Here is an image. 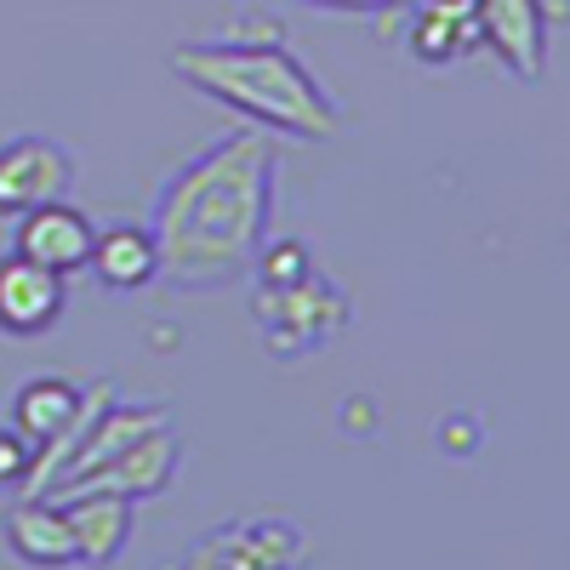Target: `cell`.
<instances>
[{
	"mask_svg": "<svg viewBox=\"0 0 570 570\" xmlns=\"http://www.w3.org/2000/svg\"><path fill=\"white\" fill-rule=\"evenodd\" d=\"M274 166H279L274 131L240 126L166 177L149 223L166 285L212 292V285H234L240 274H252L268 240Z\"/></svg>",
	"mask_w": 570,
	"mask_h": 570,
	"instance_id": "6da1fadb",
	"label": "cell"
},
{
	"mask_svg": "<svg viewBox=\"0 0 570 570\" xmlns=\"http://www.w3.org/2000/svg\"><path fill=\"white\" fill-rule=\"evenodd\" d=\"M171 75L274 137L320 142L343 120L331 91L279 40H188L171 52Z\"/></svg>",
	"mask_w": 570,
	"mask_h": 570,
	"instance_id": "7a4b0ae2",
	"label": "cell"
},
{
	"mask_svg": "<svg viewBox=\"0 0 570 570\" xmlns=\"http://www.w3.org/2000/svg\"><path fill=\"white\" fill-rule=\"evenodd\" d=\"M69 188H75V155L58 137L29 131L0 142V223H18L46 200H69Z\"/></svg>",
	"mask_w": 570,
	"mask_h": 570,
	"instance_id": "3957f363",
	"label": "cell"
},
{
	"mask_svg": "<svg viewBox=\"0 0 570 570\" xmlns=\"http://www.w3.org/2000/svg\"><path fill=\"white\" fill-rule=\"evenodd\" d=\"M473 23H480V40L502 58L508 75L542 80V69H548V12H542V0H473Z\"/></svg>",
	"mask_w": 570,
	"mask_h": 570,
	"instance_id": "277c9868",
	"label": "cell"
},
{
	"mask_svg": "<svg viewBox=\"0 0 570 570\" xmlns=\"http://www.w3.org/2000/svg\"><path fill=\"white\" fill-rule=\"evenodd\" d=\"M177 456H183L177 434H171V428H155V434L131 440L120 456H109L104 468L80 473L75 485H63V491H52V497H75V491H115V497H131V502H137V497H155V491L171 485Z\"/></svg>",
	"mask_w": 570,
	"mask_h": 570,
	"instance_id": "5b68a950",
	"label": "cell"
},
{
	"mask_svg": "<svg viewBox=\"0 0 570 570\" xmlns=\"http://www.w3.org/2000/svg\"><path fill=\"white\" fill-rule=\"evenodd\" d=\"M63 303H69V285L63 274L40 268L18 252L0 257V331L7 337H40L63 320Z\"/></svg>",
	"mask_w": 570,
	"mask_h": 570,
	"instance_id": "8992f818",
	"label": "cell"
},
{
	"mask_svg": "<svg viewBox=\"0 0 570 570\" xmlns=\"http://www.w3.org/2000/svg\"><path fill=\"white\" fill-rule=\"evenodd\" d=\"M91 234H98V223H91L80 206H69V200H46V206H35V212L18 217V240H12V252L69 279V274H80L86 257H91Z\"/></svg>",
	"mask_w": 570,
	"mask_h": 570,
	"instance_id": "52a82bcc",
	"label": "cell"
},
{
	"mask_svg": "<svg viewBox=\"0 0 570 570\" xmlns=\"http://www.w3.org/2000/svg\"><path fill=\"white\" fill-rule=\"evenodd\" d=\"M155 428H166V411L160 405H104L98 416H91L86 428H80V440L69 445V456L52 468V480H46V491L40 497H52V491H63V485H75L80 473H91V468H104L109 456H120L131 440H142V434H155Z\"/></svg>",
	"mask_w": 570,
	"mask_h": 570,
	"instance_id": "ba28073f",
	"label": "cell"
},
{
	"mask_svg": "<svg viewBox=\"0 0 570 570\" xmlns=\"http://www.w3.org/2000/svg\"><path fill=\"white\" fill-rule=\"evenodd\" d=\"M86 268L98 274L109 292H142L149 279H160V246H155V228L149 223H109L91 234V257Z\"/></svg>",
	"mask_w": 570,
	"mask_h": 570,
	"instance_id": "9c48e42d",
	"label": "cell"
},
{
	"mask_svg": "<svg viewBox=\"0 0 570 570\" xmlns=\"http://www.w3.org/2000/svg\"><path fill=\"white\" fill-rule=\"evenodd\" d=\"M75 531V548H80V564H109L120 559V548L131 542V497H115V491H75V497H52Z\"/></svg>",
	"mask_w": 570,
	"mask_h": 570,
	"instance_id": "30bf717a",
	"label": "cell"
},
{
	"mask_svg": "<svg viewBox=\"0 0 570 570\" xmlns=\"http://www.w3.org/2000/svg\"><path fill=\"white\" fill-rule=\"evenodd\" d=\"M7 542L23 564L35 570H63V564H80V548H75V531L52 497H23V508L7 513Z\"/></svg>",
	"mask_w": 570,
	"mask_h": 570,
	"instance_id": "8fae6325",
	"label": "cell"
},
{
	"mask_svg": "<svg viewBox=\"0 0 570 570\" xmlns=\"http://www.w3.org/2000/svg\"><path fill=\"white\" fill-rule=\"evenodd\" d=\"M411 58L416 63H456L480 46V23H473V0H416L411 12Z\"/></svg>",
	"mask_w": 570,
	"mask_h": 570,
	"instance_id": "7c38bea8",
	"label": "cell"
},
{
	"mask_svg": "<svg viewBox=\"0 0 570 570\" xmlns=\"http://www.w3.org/2000/svg\"><path fill=\"white\" fill-rule=\"evenodd\" d=\"M257 274H263V285H292V279H303L308 274V252L303 246H292V240H279V246H268L263 240V252H257V263H252Z\"/></svg>",
	"mask_w": 570,
	"mask_h": 570,
	"instance_id": "4fadbf2b",
	"label": "cell"
},
{
	"mask_svg": "<svg viewBox=\"0 0 570 570\" xmlns=\"http://www.w3.org/2000/svg\"><path fill=\"white\" fill-rule=\"evenodd\" d=\"M29 468H35V445L18 428H7V434H0V485H23Z\"/></svg>",
	"mask_w": 570,
	"mask_h": 570,
	"instance_id": "5bb4252c",
	"label": "cell"
},
{
	"mask_svg": "<svg viewBox=\"0 0 570 570\" xmlns=\"http://www.w3.org/2000/svg\"><path fill=\"white\" fill-rule=\"evenodd\" d=\"M303 7H320V12H400L411 0H303Z\"/></svg>",
	"mask_w": 570,
	"mask_h": 570,
	"instance_id": "9a60e30c",
	"label": "cell"
}]
</instances>
